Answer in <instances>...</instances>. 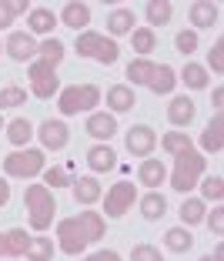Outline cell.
Returning a JSON list of instances; mask_svg holds the SVG:
<instances>
[{
    "mask_svg": "<svg viewBox=\"0 0 224 261\" xmlns=\"http://www.w3.org/2000/svg\"><path fill=\"white\" fill-rule=\"evenodd\" d=\"M107 234V224H104V215L97 211H80L74 218H64L57 224V248L70 258H77L91 241H101Z\"/></svg>",
    "mask_w": 224,
    "mask_h": 261,
    "instance_id": "obj_1",
    "label": "cell"
},
{
    "mask_svg": "<svg viewBox=\"0 0 224 261\" xmlns=\"http://www.w3.org/2000/svg\"><path fill=\"white\" fill-rule=\"evenodd\" d=\"M204 168H208V158L201 151H181L174 154V168H171V188L181 194H187L191 188H198V181L204 177Z\"/></svg>",
    "mask_w": 224,
    "mask_h": 261,
    "instance_id": "obj_2",
    "label": "cell"
},
{
    "mask_svg": "<svg viewBox=\"0 0 224 261\" xmlns=\"http://www.w3.org/2000/svg\"><path fill=\"white\" fill-rule=\"evenodd\" d=\"M23 204H27V218H31L34 231H47L57 215V198L47 185H31L23 191Z\"/></svg>",
    "mask_w": 224,
    "mask_h": 261,
    "instance_id": "obj_3",
    "label": "cell"
},
{
    "mask_svg": "<svg viewBox=\"0 0 224 261\" xmlns=\"http://www.w3.org/2000/svg\"><path fill=\"white\" fill-rule=\"evenodd\" d=\"M101 104V87L97 84H70L57 94V111L64 117L84 114V111H94Z\"/></svg>",
    "mask_w": 224,
    "mask_h": 261,
    "instance_id": "obj_4",
    "label": "cell"
},
{
    "mask_svg": "<svg viewBox=\"0 0 224 261\" xmlns=\"http://www.w3.org/2000/svg\"><path fill=\"white\" fill-rule=\"evenodd\" d=\"M44 168H47V158L40 147H20V151L4 158V174L7 177H27L31 181V177L44 174Z\"/></svg>",
    "mask_w": 224,
    "mask_h": 261,
    "instance_id": "obj_5",
    "label": "cell"
},
{
    "mask_svg": "<svg viewBox=\"0 0 224 261\" xmlns=\"http://www.w3.org/2000/svg\"><path fill=\"white\" fill-rule=\"evenodd\" d=\"M74 50H77V57H94V61L104 64V67L117 64V57H121V47H117L114 40L104 37V34H94V31L80 34L77 44H74Z\"/></svg>",
    "mask_w": 224,
    "mask_h": 261,
    "instance_id": "obj_6",
    "label": "cell"
},
{
    "mask_svg": "<svg viewBox=\"0 0 224 261\" xmlns=\"http://www.w3.org/2000/svg\"><path fill=\"white\" fill-rule=\"evenodd\" d=\"M27 77H31V94L40 100H50L54 94H61V77H57V67H50L47 61H34L31 70H27Z\"/></svg>",
    "mask_w": 224,
    "mask_h": 261,
    "instance_id": "obj_7",
    "label": "cell"
},
{
    "mask_svg": "<svg viewBox=\"0 0 224 261\" xmlns=\"http://www.w3.org/2000/svg\"><path fill=\"white\" fill-rule=\"evenodd\" d=\"M131 204H137V188L131 181H117L110 185V191L104 194V215L107 218H124L131 211Z\"/></svg>",
    "mask_w": 224,
    "mask_h": 261,
    "instance_id": "obj_8",
    "label": "cell"
},
{
    "mask_svg": "<svg viewBox=\"0 0 224 261\" xmlns=\"http://www.w3.org/2000/svg\"><path fill=\"white\" fill-rule=\"evenodd\" d=\"M124 147H127V154H134V158H151V151L157 147L154 127H147V124H134V127L127 130V138H124Z\"/></svg>",
    "mask_w": 224,
    "mask_h": 261,
    "instance_id": "obj_9",
    "label": "cell"
},
{
    "mask_svg": "<svg viewBox=\"0 0 224 261\" xmlns=\"http://www.w3.org/2000/svg\"><path fill=\"white\" fill-rule=\"evenodd\" d=\"M34 134L40 138V151H64L70 144V130L64 121H44Z\"/></svg>",
    "mask_w": 224,
    "mask_h": 261,
    "instance_id": "obj_10",
    "label": "cell"
},
{
    "mask_svg": "<svg viewBox=\"0 0 224 261\" xmlns=\"http://www.w3.org/2000/svg\"><path fill=\"white\" fill-rule=\"evenodd\" d=\"M4 50H7V57H10V61H17V64L34 61V57H37V40H34L27 31H17V34H10V37H7Z\"/></svg>",
    "mask_w": 224,
    "mask_h": 261,
    "instance_id": "obj_11",
    "label": "cell"
},
{
    "mask_svg": "<svg viewBox=\"0 0 224 261\" xmlns=\"http://www.w3.org/2000/svg\"><path fill=\"white\" fill-rule=\"evenodd\" d=\"M187 17H191L194 34H198V31H204V27H214V23L221 20V4H211V0H198V4H191Z\"/></svg>",
    "mask_w": 224,
    "mask_h": 261,
    "instance_id": "obj_12",
    "label": "cell"
},
{
    "mask_svg": "<svg viewBox=\"0 0 224 261\" xmlns=\"http://www.w3.org/2000/svg\"><path fill=\"white\" fill-rule=\"evenodd\" d=\"M57 27V17L50 7H31V14H27V34H40V37H50Z\"/></svg>",
    "mask_w": 224,
    "mask_h": 261,
    "instance_id": "obj_13",
    "label": "cell"
},
{
    "mask_svg": "<svg viewBox=\"0 0 224 261\" xmlns=\"http://www.w3.org/2000/svg\"><path fill=\"white\" fill-rule=\"evenodd\" d=\"M194 117H198V104L191 97H174L167 104V121L174 127H187V124H194Z\"/></svg>",
    "mask_w": 224,
    "mask_h": 261,
    "instance_id": "obj_14",
    "label": "cell"
},
{
    "mask_svg": "<svg viewBox=\"0 0 224 261\" xmlns=\"http://www.w3.org/2000/svg\"><path fill=\"white\" fill-rule=\"evenodd\" d=\"M147 87H151V94H174V87H178V70L171 67V64H157L154 74H151V81H147Z\"/></svg>",
    "mask_w": 224,
    "mask_h": 261,
    "instance_id": "obj_15",
    "label": "cell"
},
{
    "mask_svg": "<svg viewBox=\"0 0 224 261\" xmlns=\"http://www.w3.org/2000/svg\"><path fill=\"white\" fill-rule=\"evenodd\" d=\"M164 177H167V168H164L161 158H144L137 168V181L147 185L151 191H157V185H164Z\"/></svg>",
    "mask_w": 224,
    "mask_h": 261,
    "instance_id": "obj_16",
    "label": "cell"
},
{
    "mask_svg": "<svg viewBox=\"0 0 224 261\" xmlns=\"http://www.w3.org/2000/svg\"><path fill=\"white\" fill-rule=\"evenodd\" d=\"M61 23L70 27V31H87V23H91V7L87 4H64L61 7Z\"/></svg>",
    "mask_w": 224,
    "mask_h": 261,
    "instance_id": "obj_17",
    "label": "cell"
},
{
    "mask_svg": "<svg viewBox=\"0 0 224 261\" xmlns=\"http://www.w3.org/2000/svg\"><path fill=\"white\" fill-rule=\"evenodd\" d=\"M134 104H137V97H134V87L131 84L107 87V108H110V114H124V111H131Z\"/></svg>",
    "mask_w": 224,
    "mask_h": 261,
    "instance_id": "obj_18",
    "label": "cell"
},
{
    "mask_svg": "<svg viewBox=\"0 0 224 261\" xmlns=\"http://www.w3.org/2000/svg\"><path fill=\"white\" fill-rule=\"evenodd\" d=\"M84 130L97 141H110L117 134V117L114 114H91L87 124H84Z\"/></svg>",
    "mask_w": 224,
    "mask_h": 261,
    "instance_id": "obj_19",
    "label": "cell"
},
{
    "mask_svg": "<svg viewBox=\"0 0 224 261\" xmlns=\"http://www.w3.org/2000/svg\"><path fill=\"white\" fill-rule=\"evenodd\" d=\"M74 201L77 204H94V201H101V194H104V188H101V181L94 174H87V177H77L74 181Z\"/></svg>",
    "mask_w": 224,
    "mask_h": 261,
    "instance_id": "obj_20",
    "label": "cell"
},
{
    "mask_svg": "<svg viewBox=\"0 0 224 261\" xmlns=\"http://www.w3.org/2000/svg\"><path fill=\"white\" fill-rule=\"evenodd\" d=\"M221 147H224V117H221V111H217V114L211 117V124L204 127V134H201V151L217 154Z\"/></svg>",
    "mask_w": 224,
    "mask_h": 261,
    "instance_id": "obj_21",
    "label": "cell"
},
{
    "mask_svg": "<svg viewBox=\"0 0 224 261\" xmlns=\"http://www.w3.org/2000/svg\"><path fill=\"white\" fill-rule=\"evenodd\" d=\"M87 164H91L94 174H101V171H114V168H117V154H114V147H107V144H94L91 151H87Z\"/></svg>",
    "mask_w": 224,
    "mask_h": 261,
    "instance_id": "obj_22",
    "label": "cell"
},
{
    "mask_svg": "<svg viewBox=\"0 0 224 261\" xmlns=\"http://www.w3.org/2000/svg\"><path fill=\"white\" fill-rule=\"evenodd\" d=\"M131 31H134V10H127V7L110 10V17H107V34H110V40L121 37V34H131Z\"/></svg>",
    "mask_w": 224,
    "mask_h": 261,
    "instance_id": "obj_23",
    "label": "cell"
},
{
    "mask_svg": "<svg viewBox=\"0 0 224 261\" xmlns=\"http://www.w3.org/2000/svg\"><path fill=\"white\" fill-rule=\"evenodd\" d=\"M137 204H141V215H144L147 221H157V218H164V211H167V198H164L161 191H147Z\"/></svg>",
    "mask_w": 224,
    "mask_h": 261,
    "instance_id": "obj_24",
    "label": "cell"
},
{
    "mask_svg": "<svg viewBox=\"0 0 224 261\" xmlns=\"http://www.w3.org/2000/svg\"><path fill=\"white\" fill-rule=\"evenodd\" d=\"M164 245H167V251L184 254V251L194 248V234L184 228V224H181V228H167V231H164Z\"/></svg>",
    "mask_w": 224,
    "mask_h": 261,
    "instance_id": "obj_25",
    "label": "cell"
},
{
    "mask_svg": "<svg viewBox=\"0 0 224 261\" xmlns=\"http://www.w3.org/2000/svg\"><path fill=\"white\" fill-rule=\"evenodd\" d=\"M7 138H10V144L20 151V147H27V141L34 138V124L27 121V117H14V121L7 124Z\"/></svg>",
    "mask_w": 224,
    "mask_h": 261,
    "instance_id": "obj_26",
    "label": "cell"
},
{
    "mask_svg": "<svg viewBox=\"0 0 224 261\" xmlns=\"http://www.w3.org/2000/svg\"><path fill=\"white\" fill-rule=\"evenodd\" d=\"M144 14H147V23L164 27V23H171V17H174V4H171V0H151L144 7Z\"/></svg>",
    "mask_w": 224,
    "mask_h": 261,
    "instance_id": "obj_27",
    "label": "cell"
},
{
    "mask_svg": "<svg viewBox=\"0 0 224 261\" xmlns=\"http://www.w3.org/2000/svg\"><path fill=\"white\" fill-rule=\"evenodd\" d=\"M131 47L141 57H147L151 50H157V34L151 27H137V31H131Z\"/></svg>",
    "mask_w": 224,
    "mask_h": 261,
    "instance_id": "obj_28",
    "label": "cell"
},
{
    "mask_svg": "<svg viewBox=\"0 0 224 261\" xmlns=\"http://www.w3.org/2000/svg\"><path fill=\"white\" fill-rule=\"evenodd\" d=\"M178 81H184V87H191V91H204V87H208V67H201V64H184Z\"/></svg>",
    "mask_w": 224,
    "mask_h": 261,
    "instance_id": "obj_29",
    "label": "cell"
},
{
    "mask_svg": "<svg viewBox=\"0 0 224 261\" xmlns=\"http://www.w3.org/2000/svg\"><path fill=\"white\" fill-rule=\"evenodd\" d=\"M17 14H31L27 0H0V31H7Z\"/></svg>",
    "mask_w": 224,
    "mask_h": 261,
    "instance_id": "obj_30",
    "label": "cell"
},
{
    "mask_svg": "<svg viewBox=\"0 0 224 261\" xmlns=\"http://www.w3.org/2000/svg\"><path fill=\"white\" fill-rule=\"evenodd\" d=\"M57 251V245L50 238H31V245H27V261H50Z\"/></svg>",
    "mask_w": 224,
    "mask_h": 261,
    "instance_id": "obj_31",
    "label": "cell"
},
{
    "mask_svg": "<svg viewBox=\"0 0 224 261\" xmlns=\"http://www.w3.org/2000/svg\"><path fill=\"white\" fill-rule=\"evenodd\" d=\"M161 147L167 154H181V151H191V134H187V130H167V134H164L161 138Z\"/></svg>",
    "mask_w": 224,
    "mask_h": 261,
    "instance_id": "obj_32",
    "label": "cell"
},
{
    "mask_svg": "<svg viewBox=\"0 0 224 261\" xmlns=\"http://www.w3.org/2000/svg\"><path fill=\"white\" fill-rule=\"evenodd\" d=\"M4 238H7V258H20V254L27 251V245H31V234H27L23 228L4 231Z\"/></svg>",
    "mask_w": 224,
    "mask_h": 261,
    "instance_id": "obj_33",
    "label": "cell"
},
{
    "mask_svg": "<svg viewBox=\"0 0 224 261\" xmlns=\"http://www.w3.org/2000/svg\"><path fill=\"white\" fill-rule=\"evenodd\" d=\"M64 50H67V47H64L57 37H47L44 44H37V57H40V61H47L50 67H57V64L64 61Z\"/></svg>",
    "mask_w": 224,
    "mask_h": 261,
    "instance_id": "obj_34",
    "label": "cell"
},
{
    "mask_svg": "<svg viewBox=\"0 0 224 261\" xmlns=\"http://www.w3.org/2000/svg\"><path fill=\"white\" fill-rule=\"evenodd\" d=\"M157 64L154 61H147V57H137V61L127 64V77H131V84H147L151 81V74H154Z\"/></svg>",
    "mask_w": 224,
    "mask_h": 261,
    "instance_id": "obj_35",
    "label": "cell"
},
{
    "mask_svg": "<svg viewBox=\"0 0 224 261\" xmlns=\"http://www.w3.org/2000/svg\"><path fill=\"white\" fill-rule=\"evenodd\" d=\"M204 211H208V207H204L201 198H187L184 204H181V221H184V224H201Z\"/></svg>",
    "mask_w": 224,
    "mask_h": 261,
    "instance_id": "obj_36",
    "label": "cell"
},
{
    "mask_svg": "<svg viewBox=\"0 0 224 261\" xmlns=\"http://www.w3.org/2000/svg\"><path fill=\"white\" fill-rule=\"evenodd\" d=\"M198 185H201V194H204L201 201H221L224 198V177L221 174H211L204 181H198Z\"/></svg>",
    "mask_w": 224,
    "mask_h": 261,
    "instance_id": "obj_37",
    "label": "cell"
},
{
    "mask_svg": "<svg viewBox=\"0 0 224 261\" xmlns=\"http://www.w3.org/2000/svg\"><path fill=\"white\" fill-rule=\"evenodd\" d=\"M31 94L23 91V87H0V108H20L27 104Z\"/></svg>",
    "mask_w": 224,
    "mask_h": 261,
    "instance_id": "obj_38",
    "label": "cell"
},
{
    "mask_svg": "<svg viewBox=\"0 0 224 261\" xmlns=\"http://www.w3.org/2000/svg\"><path fill=\"white\" fill-rule=\"evenodd\" d=\"M44 185L47 188H67V185H74V177H70L67 168H44Z\"/></svg>",
    "mask_w": 224,
    "mask_h": 261,
    "instance_id": "obj_39",
    "label": "cell"
},
{
    "mask_svg": "<svg viewBox=\"0 0 224 261\" xmlns=\"http://www.w3.org/2000/svg\"><path fill=\"white\" fill-rule=\"evenodd\" d=\"M174 47H178V54H194V50H198V34L194 31H181L178 37H174Z\"/></svg>",
    "mask_w": 224,
    "mask_h": 261,
    "instance_id": "obj_40",
    "label": "cell"
},
{
    "mask_svg": "<svg viewBox=\"0 0 224 261\" xmlns=\"http://www.w3.org/2000/svg\"><path fill=\"white\" fill-rule=\"evenodd\" d=\"M131 261H164V254L157 251V245H137L131 251Z\"/></svg>",
    "mask_w": 224,
    "mask_h": 261,
    "instance_id": "obj_41",
    "label": "cell"
},
{
    "mask_svg": "<svg viewBox=\"0 0 224 261\" xmlns=\"http://www.w3.org/2000/svg\"><path fill=\"white\" fill-rule=\"evenodd\" d=\"M208 64H211L214 74H221V70H224V40H217V44L208 50Z\"/></svg>",
    "mask_w": 224,
    "mask_h": 261,
    "instance_id": "obj_42",
    "label": "cell"
},
{
    "mask_svg": "<svg viewBox=\"0 0 224 261\" xmlns=\"http://www.w3.org/2000/svg\"><path fill=\"white\" fill-rule=\"evenodd\" d=\"M208 224H211V231H214L217 238H221V234H224V207H214V211H211Z\"/></svg>",
    "mask_w": 224,
    "mask_h": 261,
    "instance_id": "obj_43",
    "label": "cell"
},
{
    "mask_svg": "<svg viewBox=\"0 0 224 261\" xmlns=\"http://www.w3.org/2000/svg\"><path fill=\"white\" fill-rule=\"evenodd\" d=\"M84 261H121V254H117V251H110V248H101V251L87 254Z\"/></svg>",
    "mask_w": 224,
    "mask_h": 261,
    "instance_id": "obj_44",
    "label": "cell"
},
{
    "mask_svg": "<svg viewBox=\"0 0 224 261\" xmlns=\"http://www.w3.org/2000/svg\"><path fill=\"white\" fill-rule=\"evenodd\" d=\"M10 201V185H7V177H0V207Z\"/></svg>",
    "mask_w": 224,
    "mask_h": 261,
    "instance_id": "obj_45",
    "label": "cell"
},
{
    "mask_svg": "<svg viewBox=\"0 0 224 261\" xmlns=\"http://www.w3.org/2000/svg\"><path fill=\"white\" fill-rule=\"evenodd\" d=\"M211 100H214V108L221 111V104H224V91H221V87H214V94H211Z\"/></svg>",
    "mask_w": 224,
    "mask_h": 261,
    "instance_id": "obj_46",
    "label": "cell"
},
{
    "mask_svg": "<svg viewBox=\"0 0 224 261\" xmlns=\"http://www.w3.org/2000/svg\"><path fill=\"white\" fill-rule=\"evenodd\" d=\"M201 261H224V251H221V245H217L214 248V254H204V258Z\"/></svg>",
    "mask_w": 224,
    "mask_h": 261,
    "instance_id": "obj_47",
    "label": "cell"
},
{
    "mask_svg": "<svg viewBox=\"0 0 224 261\" xmlns=\"http://www.w3.org/2000/svg\"><path fill=\"white\" fill-rule=\"evenodd\" d=\"M0 258H7V238H4V231H0Z\"/></svg>",
    "mask_w": 224,
    "mask_h": 261,
    "instance_id": "obj_48",
    "label": "cell"
},
{
    "mask_svg": "<svg viewBox=\"0 0 224 261\" xmlns=\"http://www.w3.org/2000/svg\"><path fill=\"white\" fill-rule=\"evenodd\" d=\"M0 130H4V117H0Z\"/></svg>",
    "mask_w": 224,
    "mask_h": 261,
    "instance_id": "obj_49",
    "label": "cell"
},
{
    "mask_svg": "<svg viewBox=\"0 0 224 261\" xmlns=\"http://www.w3.org/2000/svg\"><path fill=\"white\" fill-rule=\"evenodd\" d=\"M0 54H4V44H0Z\"/></svg>",
    "mask_w": 224,
    "mask_h": 261,
    "instance_id": "obj_50",
    "label": "cell"
}]
</instances>
